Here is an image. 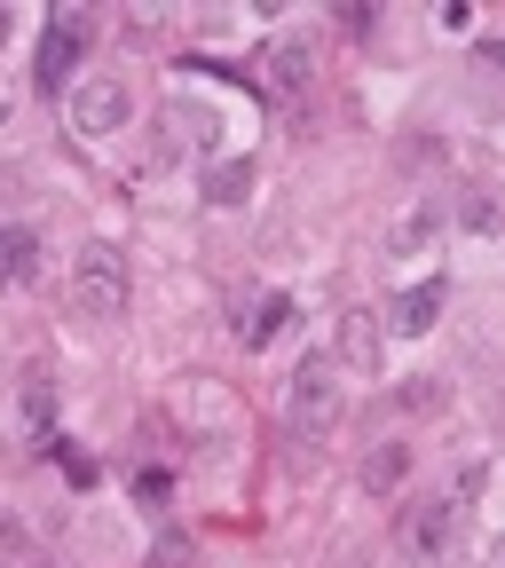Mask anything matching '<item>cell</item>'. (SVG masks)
Segmentation results:
<instances>
[{
	"label": "cell",
	"mask_w": 505,
	"mask_h": 568,
	"mask_svg": "<svg viewBox=\"0 0 505 568\" xmlns=\"http://www.w3.org/2000/svg\"><path fill=\"white\" fill-rule=\"evenodd\" d=\"M347 410V387H340V364L332 355H301V372H293V395H284V435L293 443H316L332 435Z\"/></svg>",
	"instance_id": "cell-1"
},
{
	"label": "cell",
	"mask_w": 505,
	"mask_h": 568,
	"mask_svg": "<svg viewBox=\"0 0 505 568\" xmlns=\"http://www.w3.org/2000/svg\"><path fill=\"white\" fill-rule=\"evenodd\" d=\"M71 308H80L88 324L127 316V253H119V245L88 237L80 253H71Z\"/></svg>",
	"instance_id": "cell-2"
},
{
	"label": "cell",
	"mask_w": 505,
	"mask_h": 568,
	"mask_svg": "<svg viewBox=\"0 0 505 568\" xmlns=\"http://www.w3.org/2000/svg\"><path fill=\"white\" fill-rule=\"evenodd\" d=\"M71 126H80L88 142H111L134 126V88L119 80V71H88V80H71Z\"/></svg>",
	"instance_id": "cell-3"
},
{
	"label": "cell",
	"mask_w": 505,
	"mask_h": 568,
	"mask_svg": "<svg viewBox=\"0 0 505 568\" xmlns=\"http://www.w3.org/2000/svg\"><path fill=\"white\" fill-rule=\"evenodd\" d=\"M88 40H95V17H88V9H55V17H48V32H40V55H32V80H40L48 95H71Z\"/></svg>",
	"instance_id": "cell-4"
},
{
	"label": "cell",
	"mask_w": 505,
	"mask_h": 568,
	"mask_svg": "<svg viewBox=\"0 0 505 568\" xmlns=\"http://www.w3.org/2000/svg\"><path fill=\"white\" fill-rule=\"evenodd\" d=\"M395 545H403L418 568H443V560L466 545V514L451 506V497H418V506L395 521Z\"/></svg>",
	"instance_id": "cell-5"
},
{
	"label": "cell",
	"mask_w": 505,
	"mask_h": 568,
	"mask_svg": "<svg viewBox=\"0 0 505 568\" xmlns=\"http://www.w3.org/2000/svg\"><path fill=\"white\" fill-rule=\"evenodd\" d=\"M443 308H451V276H418V284H403V293L387 301V332L395 339H426L443 324Z\"/></svg>",
	"instance_id": "cell-6"
},
{
	"label": "cell",
	"mask_w": 505,
	"mask_h": 568,
	"mask_svg": "<svg viewBox=\"0 0 505 568\" xmlns=\"http://www.w3.org/2000/svg\"><path fill=\"white\" fill-rule=\"evenodd\" d=\"M443 222H451V205H443V197H411V205L395 213V222H387V253H395V261L426 253V245L443 237Z\"/></svg>",
	"instance_id": "cell-7"
},
{
	"label": "cell",
	"mask_w": 505,
	"mask_h": 568,
	"mask_svg": "<svg viewBox=\"0 0 505 568\" xmlns=\"http://www.w3.org/2000/svg\"><path fill=\"white\" fill-rule=\"evenodd\" d=\"M332 364L372 372V379H380V364H387V332H380V316H372V308H347V316H340V355H332Z\"/></svg>",
	"instance_id": "cell-8"
},
{
	"label": "cell",
	"mask_w": 505,
	"mask_h": 568,
	"mask_svg": "<svg viewBox=\"0 0 505 568\" xmlns=\"http://www.w3.org/2000/svg\"><path fill=\"white\" fill-rule=\"evenodd\" d=\"M261 71H269V88H284V95H301L309 80H316V40L309 32H284L269 55H261Z\"/></svg>",
	"instance_id": "cell-9"
},
{
	"label": "cell",
	"mask_w": 505,
	"mask_h": 568,
	"mask_svg": "<svg viewBox=\"0 0 505 568\" xmlns=\"http://www.w3.org/2000/svg\"><path fill=\"white\" fill-rule=\"evenodd\" d=\"M293 324V293H253L245 308H238V347H276V332Z\"/></svg>",
	"instance_id": "cell-10"
},
{
	"label": "cell",
	"mask_w": 505,
	"mask_h": 568,
	"mask_svg": "<svg viewBox=\"0 0 505 568\" xmlns=\"http://www.w3.org/2000/svg\"><path fill=\"white\" fill-rule=\"evenodd\" d=\"M17 418H24V435H32V443H48V435H55V379H48L40 364H32V372H24V387H17Z\"/></svg>",
	"instance_id": "cell-11"
},
{
	"label": "cell",
	"mask_w": 505,
	"mask_h": 568,
	"mask_svg": "<svg viewBox=\"0 0 505 568\" xmlns=\"http://www.w3.org/2000/svg\"><path fill=\"white\" fill-rule=\"evenodd\" d=\"M253 182H261L253 159H213V166H205V197H213V205H245Z\"/></svg>",
	"instance_id": "cell-12"
},
{
	"label": "cell",
	"mask_w": 505,
	"mask_h": 568,
	"mask_svg": "<svg viewBox=\"0 0 505 568\" xmlns=\"http://www.w3.org/2000/svg\"><path fill=\"white\" fill-rule=\"evenodd\" d=\"M32 253H40V245H32L24 222H0V293H17V284L32 276Z\"/></svg>",
	"instance_id": "cell-13"
},
{
	"label": "cell",
	"mask_w": 505,
	"mask_h": 568,
	"mask_svg": "<svg viewBox=\"0 0 505 568\" xmlns=\"http://www.w3.org/2000/svg\"><path fill=\"white\" fill-rule=\"evenodd\" d=\"M166 134L190 142V151L205 159V151H213V111H205V103H166Z\"/></svg>",
	"instance_id": "cell-14"
},
{
	"label": "cell",
	"mask_w": 505,
	"mask_h": 568,
	"mask_svg": "<svg viewBox=\"0 0 505 568\" xmlns=\"http://www.w3.org/2000/svg\"><path fill=\"white\" fill-rule=\"evenodd\" d=\"M458 222H466L474 237H497V197H489L482 182H466V190H458Z\"/></svg>",
	"instance_id": "cell-15"
},
{
	"label": "cell",
	"mask_w": 505,
	"mask_h": 568,
	"mask_svg": "<svg viewBox=\"0 0 505 568\" xmlns=\"http://www.w3.org/2000/svg\"><path fill=\"white\" fill-rule=\"evenodd\" d=\"M403 466H411V450H403V443H380V450L364 458V489H395Z\"/></svg>",
	"instance_id": "cell-16"
},
{
	"label": "cell",
	"mask_w": 505,
	"mask_h": 568,
	"mask_svg": "<svg viewBox=\"0 0 505 568\" xmlns=\"http://www.w3.org/2000/svg\"><path fill=\"white\" fill-rule=\"evenodd\" d=\"M403 403H411V410H435V403H443V379H411Z\"/></svg>",
	"instance_id": "cell-17"
},
{
	"label": "cell",
	"mask_w": 505,
	"mask_h": 568,
	"mask_svg": "<svg viewBox=\"0 0 505 568\" xmlns=\"http://www.w3.org/2000/svg\"><path fill=\"white\" fill-rule=\"evenodd\" d=\"M151 568H190V545H182V537H166V545L151 552Z\"/></svg>",
	"instance_id": "cell-18"
},
{
	"label": "cell",
	"mask_w": 505,
	"mask_h": 568,
	"mask_svg": "<svg viewBox=\"0 0 505 568\" xmlns=\"http://www.w3.org/2000/svg\"><path fill=\"white\" fill-rule=\"evenodd\" d=\"M9 119H17V80L0 71V126H9Z\"/></svg>",
	"instance_id": "cell-19"
},
{
	"label": "cell",
	"mask_w": 505,
	"mask_h": 568,
	"mask_svg": "<svg viewBox=\"0 0 505 568\" xmlns=\"http://www.w3.org/2000/svg\"><path fill=\"white\" fill-rule=\"evenodd\" d=\"M17 40V9H9V0H0V48H9Z\"/></svg>",
	"instance_id": "cell-20"
}]
</instances>
